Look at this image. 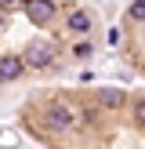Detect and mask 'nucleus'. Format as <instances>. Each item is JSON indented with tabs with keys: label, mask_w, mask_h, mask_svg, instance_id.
I'll return each instance as SVG.
<instances>
[{
	"label": "nucleus",
	"mask_w": 145,
	"mask_h": 149,
	"mask_svg": "<svg viewBox=\"0 0 145 149\" xmlns=\"http://www.w3.org/2000/svg\"><path fill=\"white\" fill-rule=\"evenodd\" d=\"M127 18H134V22H145V0H134V4H130Z\"/></svg>",
	"instance_id": "0eeeda50"
},
{
	"label": "nucleus",
	"mask_w": 145,
	"mask_h": 149,
	"mask_svg": "<svg viewBox=\"0 0 145 149\" xmlns=\"http://www.w3.org/2000/svg\"><path fill=\"white\" fill-rule=\"evenodd\" d=\"M44 124H47L51 131H69L72 127V113L65 106H47L44 109Z\"/></svg>",
	"instance_id": "f257e3e1"
},
{
	"label": "nucleus",
	"mask_w": 145,
	"mask_h": 149,
	"mask_svg": "<svg viewBox=\"0 0 145 149\" xmlns=\"http://www.w3.org/2000/svg\"><path fill=\"white\" fill-rule=\"evenodd\" d=\"M134 120L145 127V102H138V106H134Z\"/></svg>",
	"instance_id": "6e6552de"
},
{
	"label": "nucleus",
	"mask_w": 145,
	"mask_h": 149,
	"mask_svg": "<svg viewBox=\"0 0 145 149\" xmlns=\"http://www.w3.org/2000/svg\"><path fill=\"white\" fill-rule=\"evenodd\" d=\"M69 29L87 33V29H91V15H87V11H72V15H69Z\"/></svg>",
	"instance_id": "423d86ee"
},
{
	"label": "nucleus",
	"mask_w": 145,
	"mask_h": 149,
	"mask_svg": "<svg viewBox=\"0 0 145 149\" xmlns=\"http://www.w3.org/2000/svg\"><path fill=\"white\" fill-rule=\"evenodd\" d=\"M26 15H29L33 22L55 18V0H26Z\"/></svg>",
	"instance_id": "20e7f679"
},
{
	"label": "nucleus",
	"mask_w": 145,
	"mask_h": 149,
	"mask_svg": "<svg viewBox=\"0 0 145 149\" xmlns=\"http://www.w3.org/2000/svg\"><path fill=\"white\" fill-rule=\"evenodd\" d=\"M123 102H127V98H123L120 87H102V91H98V106H105V109H120Z\"/></svg>",
	"instance_id": "39448f33"
},
{
	"label": "nucleus",
	"mask_w": 145,
	"mask_h": 149,
	"mask_svg": "<svg viewBox=\"0 0 145 149\" xmlns=\"http://www.w3.org/2000/svg\"><path fill=\"white\" fill-rule=\"evenodd\" d=\"M26 73V62L18 55H0V84H11Z\"/></svg>",
	"instance_id": "f03ea898"
},
{
	"label": "nucleus",
	"mask_w": 145,
	"mask_h": 149,
	"mask_svg": "<svg viewBox=\"0 0 145 149\" xmlns=\"http://www.w3.org/2000/svg\"><path fill=\"white\" fill-rule=\"evenodd\" d=\"M22 62H26V65H36V69H44V65L55 62V51H51L47 44H36V47H29L26 55H22Z\"/></svg>",
	"instance_id": "7ed1b4c3"
},
{
	"label": "nucleus",
	"mask_w": 145,
	"mask_h": 149,
	"mask_svg": "<svg viewBox=\"0 0 145 149\" xmlns=\"http://www.w3.org/2000/svg\"><path fill=\"white\" fill-rule=\"evenodd\" d=\"M4 4H7V7H11V4H18V0H4Z\"/></svg>",
	"instance_id": "1a4fd4ad"
}]
</instances>
